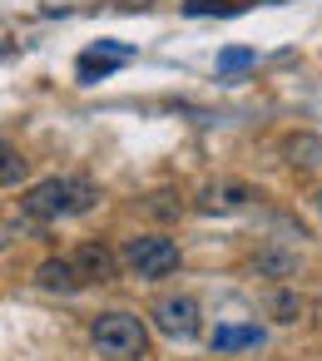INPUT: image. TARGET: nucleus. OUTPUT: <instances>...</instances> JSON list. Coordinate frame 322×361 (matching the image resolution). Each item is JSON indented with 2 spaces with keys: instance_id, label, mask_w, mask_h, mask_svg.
Segmentation results:
<instances>
[{
  "instance_id": "5",
  "label": "nucleus",
  "mask_w": 322,
  "mask_h": 361,
  "mask_svg": "<svg viewBox=\"0 0 322 361\" xmlns=\"http://www.w3.org/2000/svg\"><path fill=\"white\" fill-rule=\"evenodd\" d=\"M35 287H40V292H60V297H75V292H80V287H90V282L80 277L75 257H45V262L35 267Z\"/></svg>"
},
{
  "instance_id": "8",
  "label": "nucleus",
  "mask_w": 322,
  "mask_h": 361,
  "mask_svg": "<svg viewBox=\"0 0 322 361\" xmlns=\"http://www.w3.org/2000/svg\"><path fill=\"white\" fill-rule=\"evenodd\" d=\"M282 159L297 164V169H317V164H322V134H312V129L287 134V139H282Z\"/></svg>"
},
{
  "instance_id": "15",
  "label": "nucleus",
  "mask_w": 322,
  "mask_h": 361,
  "mask_svg": "<svg viewBox=\"0 0 322 361\" xmlns=\"http://www.w3.org/2000/svg\"><path fill=\"white\" fill-rule=\"evenodd\" d=\"M25 178V159L16 154V149H6V169H0V183H6V188H16Z\"/></svg>"
},
{
  "instance_id": "10",
  "label": "nucleus",
  "mask_w": 322,
  "mask_h": 361,
  "mask_svg": "<svg viewBox=\"0 0 322 361\" xmlns=\"http://www.w3.org/2000/svg\"><path fill=\"white\" fill-rule=\"evenodd\" d=\"M268 312H273V322L292 326V322H302V312H307V297H302L297 287H278V292H268Z\"/></svg>"
},
{
  "instance_id": "6",
  "label": "nucleus",
  "mask_w": 322,
  "mask_h": 361,
  "mask_svg": "<svg viewBox=\"0 0 322 361\" xmlns=\"http://www.w3.org/2000/svg\"><path fill=\"white\" fill-rule=\"evenodd\" d=\"M75 267H80V277H85V282H114V272H119V257H114L105 243H80V252H75Z\"/></svg>"
},
{
  "instance_id": "1",
  "label": "nucleus",
  "mask_w": 322,
  "mask_h": 361,
  "mask_svg": "<svg viewBox=\"0 0 322 361\" xmlns=\"http://www.w3.org/2000/svg\"><path fill=\"white\" fill-rule=\"evenodd\" d=\"M100 203V188L90 183V178H75V173H55V178H40L25 198H20V208H25V218H35V223H60V218H80V213H90Z\"/></svg>"
},
{
  "instance_id": "12",
  "label": "nucleus",
  "mask_w": 322,
  "mask_h": 361,
  "mask_svg": "<svg viewBox=\"0 0 322 361\" xmlns=\"http://www.w3.org/2000/svg\"><path fill=\"white\" fill-rule=\"evenodd\" d=\"M119 65H124L119 55H105V50H85V55H80V80H85V85H95V80H109V75H114Z\"/></svg>"
},
{
  "instance_id": "9",
  "label": "nucleus",
  "mask_w": 322,
  "mask_h": 361,
  "mask_svg": "<svg viewBox=\"0 0 322 361\" xmlns=\"http://www.w3.org/2000/svg\"><path fill=\"white\" fill-rule=\"evenodd\" d=\"M253 272H258V277H297V252L258 247V252H253Z\"/></svg>"
},
{
  "instance_id": "3",
  "label": "nucleus",
  "mask_w": 322,
  "mask_h": 361,
  "mask_svg": "<svg viewBox=\"0 0 322 361\" xmlns=\"http://www.w3.org/2000/svg\"><path fill=\"white\" fill-rule=\"evenodd\" d=\"M119 262H124L139 282H159V277H169V272L179 267V243L164 238V233H139V238H129V243L119 247Z\"/></svg>"
},
{
  "instance_id": "14",
  "label": "nucleus",
  "mask_w": 322,
  "mask_h": 361,
  "mask_svg": "<svg viewBox=\"0 0 322 361\" xmlns=\"http://www.w3.org/2000/svg\"><path fill=\"white\" fill-rule=\"evenodd\" d=\"M258 60V50H248V45H233V50H218V75H238V70H248Z\"/></svg>"
},
{
  "instance_id": "2",
  "label": "nucleus",
  "mask_w": 322,
  "mask_h": 361,
  "mask_svg": "<svg viewBox=\"0 0 322 361\" xmlns=\"http://www.w3.org/2000/svg\"><path fill=\"white\" fill-rule=\"evenodd\" d=\"M90 341L100 346V356H114V361H139L144 351H149V326H144V317H134V312H100L95 322H90Z\"/></svg>"
},
{
  "instance_id": "4",
  "label": "nucleus",
  "mask_w": 322,
  "mask_h": 361,
  "mask_svg": "<svg viewBox=\"0 0 322 361\" xmlns=\"http://www.w3.org/2000/svg\"><path fill=\"white\" fill-rule=\"evenodd\" d=\"M149 317H154V326H159L164 336H174V341H193V336H198V326H203V317H198V302H193V297H159Z\"/></svg>"
},
{
  "instance_id": "11",
  "label": "nucleus",
  "mask_w": 322,
  "mask_h": 361,
  "mask_svg": "<svg viewBox=\"0 0 322 361\" xmlns=\"http://www.w3.org/2000/svg\"><path fill=\"white\" fill-rule=\"evenodd\" d=\"M208 341H213V351H243V346H263V326H218Z\"/></svg>"
},
{
  "instance_id": "13",
  "label": "nucleus",
  "mask_w": 322,
  "mask_h": 361,
  "mask_svg": "<svg viewBox=\"0 0 322 361\" xmlns=\"http://www.w3.org/2000/svg\"><path fill=\"white\" fill-rule=\"evenodd\" d=\"M248 6L253 0H184V16H193V20H203V16H238Z\"/></svg>"
},
{
  "instance_id": "16",
  "label": "nucleus",
  "mask_w": 322,
  "mask_h": 361,
  "mask_svg": "<svg viewBox=\"0 0 322 361\" xmlns=\"http://www.w3.org/2000/svg\"><path fill=\"white\" fill-rule=\"evenodd\" d=\"M317 208H322V193H317Z\"/></svg>"
},
{
  "instance_id": "7",
  "label": "nucleus",
  "mask_w": 322,
  "mask_h": 361,
  "mask_svg": "<svg viewBox=\"0 0 322 361\" xmlns=\"http://www.w3.org/2000/svg\"><path fill=\"white\" fill-rule=\"evenodd\" d=\"M258 193L248 188V183H208L203 188V208L208 213H238V208H248Z\"/></svg>"
}]
</instances>
